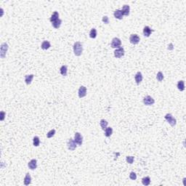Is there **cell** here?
I'll return each instance as SVG.
<instances>
[{
    "instance_id": "1",
    "label": "cell",
    "mask_w": 186,
    "mask_h": 186,
    "mask_svg": "<svg viewBox=\"0 0 186 186\" xmlns=\"http://www.w3.org/2000/svg\"><path fill=\"white\" fill-rule=\"evenodd\" d=\"M73 52L76 56H80L83 52V46L79 41H76L73 44Z\"/></svg>"
},
{
    "instance_id": "2",
    "label": "cell",
    "mask_w": 186,
    "mask_h": 186,
    "mask_svg": "<svg viewBox=\"0 0 186 186\" xmlns=\"http://www.w3.org/2000/svg\"><path fill=\"white\" fill-rule=\"evenodd\" d=\"M164 118H165V119L167 121V122H168L172 127H175V126L176 125L177 121H176V119L172 116V115L171 114H166L165 116H164Z\"/></svg>"
},
{
    "instance_id": "3",
    "label": "cell",
    "mask_w": 186,
    "mask_h": 186,
    "mask_svg": "<svg viewBox=\"0 0 186 186\" xmlns=\"http://www.w3.org/2000/svg\"><path fill=\"white\" fill-rule=\"evenodd\" d=\"M8 44L7 43H2L1 45V49H0V55L2 58H5L6 56V53L8 50Z\"/></svg>"
},
{
    "instance_id": "4",
    "label": "cell",
    "mask_w": 186,
    "mask_h": 186,
    "mask_svg": "<svg viewBox=\"0 0 186 186\" xmlns=\"http://www.w3.org/2000/svg\"><path fill=\"white\" fill-rule=\"evenodd\" d=\"M74 141L76 142V143L81 146L82 145L83 143V137L82 136V134L79 132H76L75 135H74Z\"/></svg>"
},
{
    "instance_id": "5",
    "label": "cell",
    "mask_w": 186,
    "mask_h": 186,
    "mask_svg": "<svg viewBox=\"0 0 186 186\" xmlns=\"http://www.w3.org/2000/svg\"><path fill=\"white\" fill-rule=\"evenodd\" d=\"M121 45V41L119 38L115 37L112 39L111 41V47L112 48H119Z\"/></svg>"
},
{
    "instance_id": "6",
    "label": "cell",
    "mask_w": 186,
    "mask_h": 186,
    "mask_svg": "<svg viewBox=\"0 0 186 186\" xmlns=\"http://www.w3.org/2000/svg\"><path fill=\"white\" fill-rule=\"evenodd\" d=\"M124 54H125V51L123 47H119L114 51V56L116 58H120V57H123L124 55Z\"/></svg>"
},
{
    "instance_id": "7",
    "label": "cell",
    "mask_w": 186,
    "mask_h": 186,
    "mask_svg": "<svg viewBox=\"0 0 186 186\" xmlns=\"http://www.w3.org/2000/svg\"><path fill=\"white\" fill-rule=\"evenodd\" d=\"M154 103H155L154 99L152 97H150V95H147L143 98V103L145 105H153Z\"/></svg>"
},
{
    "instance_id": "8",
    "label": "cell",
    "mask_w": 186,
    "mask_h": 186,
    "mask_svg": "<svg viewBox=\"0 0 186 186\" xmlns=\"http://www.w3.org/2000/svg\"><path fill=\"white\" fill-rule=\"evenodd\" d=\"M67 145H68V148L70 150H74L76 149V143L74 141V140H73L72 138H70L68 140Z\"/></svg>"
},
{
    "instance_id": "9",
    "label": "cell",
    "mask_w": 186,
    "mask_h": 186,
    "mask_svg": "<svg viewBox=\"0 0 186 186\" xmlns=\"http://www.w3.org/2000/svg\"><path fill=\"white\" fill-rule=\"evenodd\" d=\"M140 39L137 34H132L129 37V41L132 44H137L140 42Z\"/></svg>"
},
{
    "instance_id": "10",
    "label": "cell",
    "mask_w": 186,
    "mask_h": 186,
    "mask_svg": "<svg viewBox=\"0 0 186 186\" xmlns=\"http://www.w3.org/2000/svg\"><path fill=\"white\" fill-rule=\"evenodd\" d=\"M78 94H79V97L80 98L85 97L87 95V87H85L84 86H81L79 89Z\"/></svg>"
},
{
    "instance_id": "11",
    "label": "cell",
    "mask_w": 186,
    "mask_h": 186,
    "mask_svg": "<svg viewBox=\"0 0 186 186\" xmlns=\"http://www.w3.org/2000/svg\"><path fill=\"white\" fill-rule=\"evenodd\" d=\"M28 166L30 169L34 170L37 167V161L36 159H31L28 164Z\"/></svg>"
},
{
    "instance_id": "12",
    "label": "cell",
    "mask_w": 186,
    "mask_h": 186,
    "mask_svg": "<svg viewBox=\"0 0 186 186\" xmlns=\"http://www.w3.org/2000/svg\"><path fill=\"white\" fill-rule=\"evenodd\" d=\"M153 31V30H152L149 26H145L143 28V35L145 37H149Z\"/></svg>"
},
{
    "instance_id": "13",
    "label": "cell",
    "mask_w": 186,
    "mask_h": 186,
    "mask_svg": "<svg viewBox=\"0 0 186 186\" xmlns=\"http://www.w3.org/2000/svg\"><path fill=\"white\" fill-rule=\"evenodd\" d=\"M143 75H142V73L141 72H137L136 73V75L134 76V79H135V82L137 83V84H140V83L142 81H143Z\"/></svg>"
},
{
    "instance_id": "14",
    "label": "cell",
    "mask_w": 186,
    "mask_h": 186,
    "mask_svg": "<svg viewBox=\"0 0 186 186\" xmlns=\"http://www.w3.org/2000/svg\"><path fill=\"white\" fill-rule=\"evenodd\" d=\"M121 11H122V13H123V15L128 16V15H129V12H130V7L127 5H124Z\"/></svg>"
},
{
    "instance_id": "15",
    "label": "cell",
    "mask_w": 186,
    "mask_h": 186,
    "mask_svg": "<svg viewBox=\"0 0 186 186\" xmlns=\"http://www.w3.org/2000/svg\"><path fill=\"white\" fill-rule=\"evenodd\" d=\"M114 17L116 18V19H119V20H121L123 18V13H122V11L120 10H115L114 13Z\"/></svg>"
},
{
    "instance_id": "16",
    "label": "cell",
    "mask_w": 186,
    "mask_h": 186,
    "mask_svg": "<svg viewBox=\"0 0 186 186\" xmlns=\"http://www.w3.org/2000/svg\"><path fill=\"white\" fill-rule=\"evenodd\" d=\"M34 77V74H30V75H26L25 76V82H26V84L29 85L31 84V83Z\"/></svg>"
},
{
    "instance_id": "17",
    "label": "cell",
    "mask_w": 186,
    "mask_h": 186,
    "mask_svg": "<svg viewBox=\"0 0 186 186\" xmlns=\"http://www.w3.org/2000/svg\"><path fill=\"white\" fill-rule=\"evenodd\" d=\"M51 46V44L48 41H44L42 43H41V48L44 50H48L50 47Z\"/></svg>"
},
{
    "instance_id": "18",
    "label": "cell",
    "mask_w": 186,
    "mask_h": 186,
    "mask_svg": "<svg viewBox=\"0 0 186 186\" xmlns=\"http://www.w3.org/2000/svg\"><path fill=\"white\" fill-rule=\"evenodd\" d=\"M31 177L29 173H27L24 178V184L25 185H28L31 184Z\"/></svg>"
},
{
    "instance_id": "19",
    "label": "cell",
    "mask_w": 186,
    "mask_h": 186,
    "mask_svg": "<svg viewBox=\"0 0 186 186\" xmlns=\"http://www.w3.org/2000/svg\"><path fill=\"white\" fill-rule=\"evenodd\" d=\"M60 73L62 76H67V72H68V67L66 66H62L60 69Z\"/></svg>"
},
{
    "instance_id": "20",
    "label": "cell",
    "mask_w": 186,
    "mask_h": 186,
    "mask_svg": "<svg viewBox=\"0 0 186 186\" xmlns=\"http://www.w3.org/2000/svg\"><path fill=\"white\" fill-rule=\"evenodd\" d=\"M177 89H178L180 91H181V92L184 91V90H185V82L182 81V80L179 81L178 83H177Z\"/></svg>"
},
{
    "instance_id": "21",
    "label": "cell",
    "mask_w": 186,
    "mask_h": 186,
    "mask_svg": "<svg viewBox=\"0 0 186 186\" xmlns=\"http://www.w3.org/2000/svg\"><path fill=\"white\" fill-rule=\"evenodd\" d=\"M113 134V129L111 127H107L105 129V136L108 137H111V134Z\"/></svg>"
},
{
    "instance_id": "22",
    "label": "cell",
    "mask_w": 186,
    "mask_h": 186,
    "mask_svg": "<svg viewBox=\"0 0 186 186\" xmlns=\"http://www.w3.org/2000/svg\"><path fill=\"white\" fill-rule=\"evenodd\" d=\"M57 19H59V13L57 11H55L54 13L52 15V16L50 18V21L52 23L55 21H57Z\"/></svg>"
},
{
    "instance_id": "23",
    "label": "cell",
    "mask_w": 186,
    "mask_h": 186,
    "mask_svg": "<svg viewBox=\"0 0 186 186\" xmlns=\"http://www.w3.org/2000/svg\"><path fill=\"white\" fill-rule=\"evenodd\" d=\"M108 124V122L106 120H105V119L100 120V125L101 128H102L103 130H105V129L107 128Z\"/></svg>"
},
{
    "instance_id": "24",
    "label": "cell",
    "mask_w": 186,
    "mask_h": 186,
    "mask_svg": "<svg viewBox=\"0 0 186 186\" xmlns=\"http://www.w3.org/2000/svg\"><path fill=\"white\" fill-rule=\"evenodd\" d=\"M61 23H62V20L60 19H57V21H54L52 23V26L55 28H59L61 26Z\"/></svg>"
},
{
    "instance_id": "25",
    "label": "cell",
    "mask_w": 186,
    "mask_h": 186,
    "mask_svg": "<svg viewBox=\"0 0 186 186\" xmlns=\"http://www.w3.org/2000/svg\"><path fill=\"white\" fill-rule=\"evenodd\" d=\"M142 183L147 186V185H149L150 184V177H145L142 179Z\"/></svg>"
},
{
    "instance_id": "26",
    "label": "cell",
    "mask_w": 186,
    "mask_h": 186,
    "mask_svg": "<svg viewBox=\"0 0 186 186\" xmlns=\"http://www.w3.org/2000/svg\"><path fill=\"white\" fill-rule=\"evenodd\" d=\"M89 37L92 39H95L97 37V30L95 28H92L89 32Z\"/></svg>"
},
{
    "instance_id": "27",
    "label": "cell",
    "mask_w": 186,
    "mask_h": 186,
    "mask_svg": "<svg viewBox=\"0 0 186 186\" xmlns=\"http://www.w3.org/2000/svg\"><path fill=\"white\" fill-rule=\"evenodd\" d=\"M40 144V140H39V137H37V136H35L34 138H33V145L35 146V147H38Z\"/></svg>"
},
{
    "instance_id": "28",
    "label": "cell",
    "mask_w": 186,
    "mask_h": 186,
    "mask_svg": "<svg viewBox=\"0 0 186 186\" xmlns=\"http://www.w3.org/2000/svg\"><path fill=\"white\" fill-rule=\"evenodd\" d=\"M156 79L159 82H161L163 81V79H164V74L161 71H159L158 72L157 75H156Z\"/></svg>"
},
{
    "instance_id": "29",
    "label": "cell",
    "mask_w": 186,
    "mask_h": 186,
    "mask_svg": "<svg viewBox=\"0 0 186 186\" xmlns=\"http://www.w3.org/2000/svg\"><path fill=\"white\" fill-rule=\"evenodd\" d=\"M55 132H56L55 129H51L50 132H47V134H46V137H47V138H51L55 135Z\"/></svg>"
},
{
    "instance_id": "30",
    "label": "cell",
    "mask_w": 186,
    "mask_h": 186,
    "mask_svg": "<svg viewBox=\"0 0 186 186\" xmlns=\"http://www.w3.org/2000/svg\"><path fill=\"white\" fill-rule=\"evenodd\" d=\"M134 156H127L126 158V160H127V162L132 164L134 161Z\"/></svg>"
},
{
    "instance_id": "31",
    "label": "cell",
    "mask_w": 186,
    "mask_h": 186,
    "mask_svg": "<svg viewBox=\"0 0 186 186\" xmlns=\"http://www.w3.org/2000/svg\"><path fill=\"white\" fill-rule=\"evenodd\" d=\"M129 178L132 180H135L137 179V175L134 172H132L129 175Z\"/></svg>"
},
{
    "instance_id": "32",
    "label": "cell",
    "mask_w": 186,
    "mask_h": 186,
    "mask_svg": "<svg viewBox=\"0 0 186 186\" xmlns=\"http://www.w3.org/2000/svg\"><path fill=\"white\" fill-rule=\"evenodd\" d=\"M102 21H103V22L105 24H108V23H109V18H108V16H103Z\"/></svg>"
},
{
    "instance_id": "33",
    "label": "cell",
    "mask_w": 186,
    "mask_h": 186,
    "mask_svg": "<svg viewBox=\"0 0 186 186\" xmlns=\"http://www.w3.org/2000/svg\"><path fill=\"white\" fill-rule=\"evenodd\" d=\"M5 113L4 111H1V117H0V120L1 121H4L5 117Z\"/></svg>"
},
{
    "instance_id": "34",
    "label": "cell",
    "mask_w": 186,
    "mask_h": 186,
    "mask_svg": "<svg viewBox=\"0 0 186 186\" xmlns=\"http://www.w3.org/2000/svg\"><path fill=\"white\" fill-rule=\"evenodd\" d=\"M173 44L171 43V44H169V46H168V49L169 50H173Z\"/></svg>"
}]
</instances>
